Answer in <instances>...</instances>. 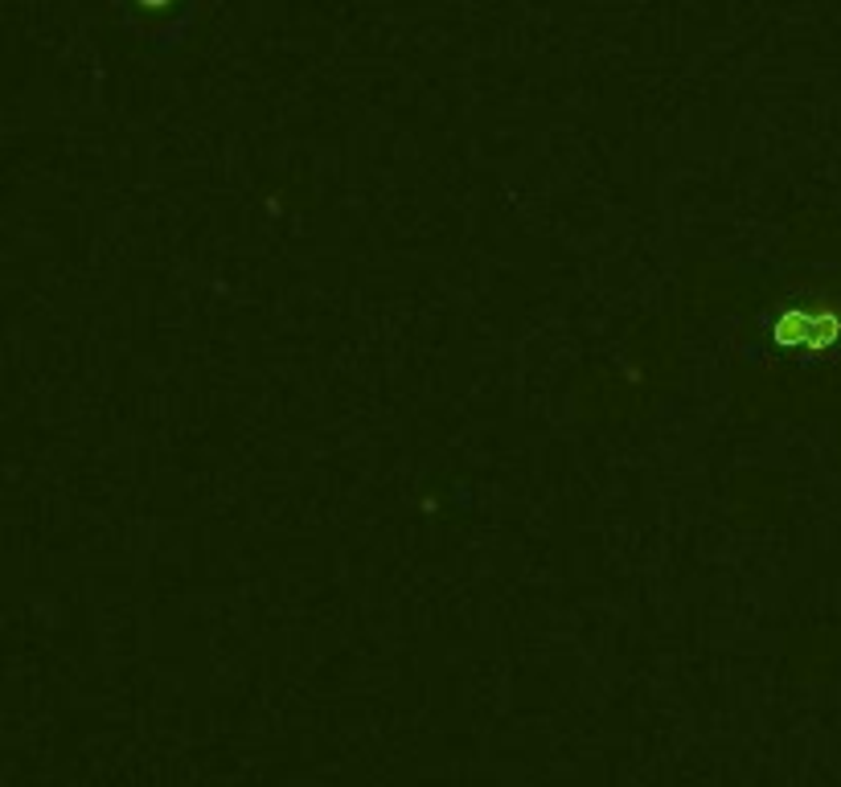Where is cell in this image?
Segmentation results:
<instances>
[{
  "label": "cell",
  "instance_id": "6da1fadb",
  "mask_svg": "<svg viewBox=\"0 0 841 787\" xmlns=\"http://www.w3.org/2000/svg\"><path fill=\"white\" fill-rule=\"evenodd\" d=\"M838 328H841L838 316H829V312L826 316H805V312H793V316H784V321H780L776 337L784 340V345H800V340H805V345H817V349H821V345H829V340L838 337Z\"/></svg>",
  "mask_w": 841,
  "mask_h": 787
}]
</instances>
